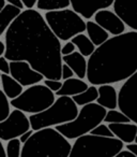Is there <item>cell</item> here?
I'll return each instance as SVG.
<instances>
[{
	"mask_svg": "<svg viewBox=\"0 0 137 157\" xmlns=\"http://www.w3.org/2000/svg\"><path fill=\"white\" fill-rule=\"evenodd\" d=\"M89 87L88 84L85 81H83L81 78H71L64 80L63 81V85L60 90H58L56 94V96H69L73 97L76 96V95L81 94V93L85 92L87 88Z\"/></svg>",
	"mask_w": 137,
	"mask_h": 157,
	"instance_id": "ac0fdd59",
	"label": "cell"
},
{
	"mask_svg": "<svg viewBox=\"0 0 137 157\" xmlns=\"http://www.w3.org/2000/svg\"><path fill=\"white\" fill-rule=\"evenodd\" d=\"M86 31H87L88 37L91 39V41L96 46H100L101 44L106 42L109 39V35H110L98 23L92 22V21H88L86 23Z\"/></svg>",
	"mask_w": 137,
	"mask_h": 157,
	"instance_id": "44dd1931",
	"label": "cell"
},
{
	"mask_svg": "<svg viewBox=\"0 0 137 157\" xmlns=\"http://www.w3.org/2000/svg\"><path fill=\"white\" fill-rule=\"evenodd\" d=\"M0 122L7 120L11 114V101H9L8 96L3 92H1V101H0Z\"/></svg>",
	"mask_w": 137,
	"mask_h": 157,
	"instance_id": "4316f807",
	"label": "cell"
},
{
	"mask_svg": "<svg viewBox=\"0 0 137 157\" xmlns=\"http://www.w3.org/2000/svg\"><path fill=\"white\" fill-rule=\"evenodd\" d=\"M137 71V31L114 36L96 46L88 59L87 80L91 85L125 81Z\"/></svg>",
	"mask_w": 137,
	"mask_h": 157,
	"instance_id": "7a4b0ae2",
	"label": "cell"
},
{
	"mask_svg": "<svg viewBox=\"0 0 137 157\" xmlns=\"http://www.w3.org/2000/svg\"><path fill=\"white\" fill-rule=\"evenodd\" d=\"M110 130L116 138L126 144L133 143L137 136V125L135 123H122V124H108Z\"/></svg>",
	"mask_w": 137,
	"mask_h": 157,
	"instance_id": "e0dca14e",
	"label": "cell"
},
{
	"mask_svg": "<svg viewBox=\"0 0 137 157\" xmlns=\"http://www.w3.org/2000/svg\"><path fill=\"white\" fill-rule=\"evenodd\" d=\"M71 41L76 45L78 52L81 53L85 57H90L96 48L91 39L84 33H79V35L75 36L74 38L71 39Z\"/></svg>",
	"mask_w": 137,
	"mask_h": 157,
	"instance_id": "7402d4cb",
	"label": "cell"
},
{
	"mask_svg": "<svg viewBox=\"0 0 137 157\" xmlns=\"http://www.w3.org/2000/svg\"><path fill=\"white\" fill-rule=\"evenodd\" d=\"M107 109L96 102H92L81 107L76 118L65 124H61L55 128L67 139L74 140L90 133L98 125L104 122Z\"/></svg>",
	"mask_w": 137,
	"mask_h": 157,
	"instance_id": "5b68a950",
	"label": "cell"
},
{
	"mask_svg": "<svg viewBox=\"0 0 137 157\" xmlns=\"http://www.w3.org/2000/svg\"><path fill=\"white\" fill-rule=\"evenodd\" d=\"M56 101L55 94L44 84H35L29 86L17 98L11 100L14 109H18L25 113L37 114L48 109Z\"/></svg>",
	"mask_w": 137,
	"mask_h": 157,
	"instance_id": "ba28073f",
	"label": "cell"
},
{
	"mask_svg": "<svg viewBox=\"0 0 137 157\" xmlns=\"http://www.w3.org/2000/svg\"><path fill=\"white\" fill-rule=\"evenodd\" d=\"M33 133H34V130H33V129L31 128L30 130H28L27 132H25L24 135L20 136V137L18 138V139H20V142H22V143L24 144V143H26V142L28 141V140L30 139L31 137H32Z\"/></svg>",
	"mask_w": 137,
	"mask_h": 157,
	"instance_id": "d6a6232c",
	"label": "cell"
},
{
	"mask_svg": "<svg viewBox=\"0 0 137 157\" xmlns=\"http://www.w3.org/2000/svg\"><path fill=\"white\" fill-rule=\"evenodd\" d=\"M5 52H7V44L5 42L0 41V56H5Z\"/></svg>",
	"mask_w": 137,
	"mask_h": 157,
	"instance_id": "74e56055",
	"label": "cell"
},
{
	"mask_svg": "<svg viewBox=\"0 0 137 157\" xmlns=\"http://www.w3.org/2000/svg\"><path fill=\"white\" fill-rule=\"evenodd\" d=\"M123 147L124 142L118 138L87 133L75 139L69 157H114Z\"/></svg>",
	"mask_w": 137,
	"mask_h": 157,
	"instance_id": "8992f818",
	"label": "cell"
},
{
	"mask_svg": "<svg viewBox=\"0 0 137 157\" xmlns=\"http://www.w3.org/2000/svg\"><path fill=\"white\" fill-rule=\"evenodd\" d=\"M22 142L18 139H12L8 141L7 144V154L8 157H22Z\"/></svg>",
	"mask_w": 137,
	"mask_h": 157,
	"instance_id": "484cf974",
	"label": "cell"
},
{
	"mask_svg": "<svg viewBox=\"0 0 137 157\" xmlns=\"http://www.w3.org/2000/svg\"><path fill=\"white\" fill-rule=\"evenodd\" d=\"M44 85L47 86L49 90H52L54 93H57L63 85V82H61L60 80H50V78H45L43 81Z\"/></svg>",
	"mask_w": 137,
	"mask_h": 157,
	"instance_id": "f1b7e54d",
	"label": "cell"
},
{
	"mask_svg": "<svg viewBox=\"0 0 137 157\" xmlns=\"http://www.w3.org/2000/svg\"><path fill=\"white\" fill-rule=\"evenodd\" d=\"M10 67H11V74L18 83L22 84L24 87L39 84L43 81L44 75L34 70L31 65L24 60H15L10 61Z\"/></svg>",
	"mask_w": 137,
	"mask_h": 157,
	"instance_id": "8fae6325",
	"label": "cell"
},
{
	"mask_svg": "<svg viewBox=\"0 0 137 157\" xmlns=\"http://www.w3.org/2000/svg\"><path fill=\"white\" fill-rule=\"evenodd\" d=\"M37 8L43 11L62 10L71 6V0H38Z\"/></svg>",
	"mask_w": 137,
	"mask_h": 157,
	"instance_id": "cb8c5ba5",
	"label": "cell"
},
{
	"mask_svg": "<svg viewBox=\"0 0 137 157\" xmlns=\"http://www.w3.org/2000/svg\"><path fill=\"white\" fill-rule=\"evenodd\" d=\"M104 122L107 124H122V123H131L132 121L119 110H107L106 116L104 118Z\"/></svg>",
	"mask_w": 137,
	"mask_h": 157,
	"instance_id": "d4e9b609",
	"label": "cell"
},
{
	"mask_svg": "<svg viewBox=\"0 0 137 157\" xmlns=\"http://www.w3.org/2000/svg\"><path fill=\"white\" fill-rule=\"evenodd\" d=\"M44 17L50 29L61 41H69L86 30V22L83 16L74 10L46 11Z\"/></svg>",
	"mask_w": 137,
	"mask_h": 157,
	"instance_id": "52a82bcc",
	"label": "cell"
},
{
	"mask_svg": "<svg viewBox=\"0 0 137 157\" xmlns=\"http://www.w3.org/2000/svg\"><path fill=\"white\" fill-rule=\"evenodd\" d=\"M5 1H7V0H0V11H1V10L7 6L5 5Z\"/></svg>",
	"mask_w": 137,
	"mask_h": 157,
	"instance_id": "ab89813d",
	"label": "cell"
},
{
	"mask_svg": "<svg viewBox=\"0 0 137 157\" xmlns=\"http://www.w3.org/2000/svg\"><path fill=\"white\" fill-rule=\"evenodd\" d=\"M93 17L94 22L102 26L110 35L118 36L125 33V23L115 12L110 11V10H100L96 12Z\"/></svg>",
	"mask_w": 137,
	"mask_h": 157,
	"instance_id": "7c38bea8",
	"label": "cell"
},
{
	"mask_svg": "<svg viewBox=\"0 0 137 157\" xmlns=\"http://www.w3.org/2000/svg\"><path fill=\"white\" fill-rule=\"evenodd\" d=\"M90 133L99 136V137H108V138L115 137V135H114L113 131L110 130L109 126H107V125H105V124L98 125V126H96Z\"/></svg>",
	"mask_w": 137,
	"mask_h": 157,
	"instance_id": "83f0119b",
	"label": "cell"
},
{
	"mask_svg": "<svg viewBox=\"0 0 137 157\" xmlns=\"http://www.w3.org/2000/svg\"><path fill=\"white\" fill-rule=\"evenodd\" d=\"M118 108L137 125V71L124 81L118 93Z\"/></svg>",
	"mask_w": 137,
	"mask_h": 157,
	"instance_id": "9c48e42d",
	"label": "cell"
},
{
	"mask_svg": "<svg viewBox=\"0 0 137 157\" xmlns=\"http://www.w3.org/2000/svg\"><path fill=\"white\" fill-rule=\"evenodd\" d=\"M31 129V124L26 113L18 109H14L7 120L0 122V139L10 141L17 139Z\"/></svg>",
	"mask_w": 137,
	"mask_h": 157,
	"instance_id": "30bf717a",
	"label": "cell"
},
{
	"mask_svg": "<svg viewBox=\"0 0 137 157\" xmlns=\"http://www.w3.org/2000/svg\"><path fill=\"white\" fill-rule=\"evenodd\" d=\"M0 78H1V88H2V92L11 100L14 98H17L24 92V86L20 83H18L11 74L1 73Z\"/></svg>",
	"mask_w": 137,
	"mask_h": 157,
	"instance_id": "ffe728a7",
	"label": "cell"
},
{
	"mask_svg": "<svg viewBox=\"0 0 137 157\" xmlns=\"http://www.w3.org/2000/svg\"><path fill=\"white\" fill-rule=\"evenodd\" d=\"M7 1H8V3H11V5L16 6V7L20 8V9H22V10L25 8V5H24V3H23L22 0H7Z\"/></svg>",
	"mask_w": 137,
	"mask_h": 157,
	"instance_id": "8d00e7d4",
	"label": "cell"
},
{
	"mask_svg": "<svg viewBox=\"0 0 137 157\" xmlns=\"http://www.w3.org/2000/svg\"><path fill=\"white\" fill-rule=\"evenodd\" d=\"M62 59L63 63L72 68V70L74 71L75 75L77 78H81V80L87 78L88 60H86V57L81 53L75 51L72 54L63 56Z\"/></svg>",
	"mask_w": 137,
	"mask_h": 157,
	"instance_id": "9a60e30c",
	"label": "cell"
},
{
	"mask_svg": "<svg viewBox=\"0 0 137 157\" xmlns=\"http://www.w3.org/2000/svg\"><path fill=\"white\" fill-rule=\"evenodd\" d=\"M22 1L25 5V8H27V9H32L38 2V0H22Z\"/></svg>",
	"mask_w": 137,
	"mask_h": 157,
	"instance_id": "e575fe53",
	"label": "cell"
},
{
	"mask_svg": "<svg viewBox=\"0 0 137 157\" xmlns=\"http://www.w3.org/2000/svg\"><path fill=\"white\" fill-rule=\"evenodd\" d=\"M126 150H128L130 152H132L135 156L137 157V144L136 143H130L126 144Z\"/></svg>",
	"mask_w": 137,
	"mask_h": 157,
	"instance_id": "d590c367",
	"label": "cell"
},
{
	"mask_svg": "<svg viewBox=\"0 0 137 157\" xmlns=\"http://www.w3.org/2000/svg\"><path fill=\"white\" fill-rule=\"evenodd\" d=\"M72 98L78 107H84V105L96 101V99L99 98V88H96V85H91L85 92L81 93L76 96H73Z\"/></svg>",
	"mask_w": 137,
	"mask_h": 157,
	"instance_id": "603a6c76",
	"label": "cell"
},
{
	"mask_svg": "<svg viewBox=\"0 0 137 157\" xmlns=\"http://www.w3.org/2000/svg\"><path fill=\"white\" fill-rule=\"evenodd\" d=\"M99 98L96 103L107 110H115L118 108V93L111 84H104L99 86Z\"/></svg>",
	"mask_w": 137,
	"mask_h": 157,
	"instance_id": "2e32d148",
	"label": "cell"
},
{
	"mask_svg": "<svg viewBox=\"0 0 137 157\" xmlns=\"http://www.w3.org/2000/svg\"><path fill=\"white\" fill-rule=\"evenodd\" d=\"M22 9L11 3H8L1 11H0V36L5 33L11 24L20 15Z\"/></svg>",
	"mask_w": 137,
	"mask_h": 157,
	"instance_id": "d6986e66",
	"label": "cell"
},
{
	"mask_svg": "<svg viewBox=\"0 0 137 157\" xmlns=\"http://www.w3.org/2000/svg\"><path fill=\"white\" fill-rule=\"evenodd\" d=\"M75 50H76V45L72 41H67L64 45H62L61 53H62L63 56H65V55H70L72 53H74Z\"/></svg>",
	"mask_w": 137,
	"mask_h": 157,
	"instance_id": "4dcf8cb0",
	"label": "cell"
},
{
	"mask_svg": "<svg viewBox=\"0 0 137 157\" xmlns=\"http://www.w3.org/2000/svg\"><path fill=\"white\" fill-rule=\"evenodd\" d=\"M72 144L56 128L48 127L34 131L23 144L22 157H69Z\"/></svg>",
	"mask_w": 137,
	"mask_h": 157,
	"instance_id": "3957f363",
	"label": "cell"
},
{
	"mask_svg": "<svg viewBox=\"0 0 137 157\" xmlns=\"http://www.w3.org/2000/svg\"><path fill=\"white\" fill-rule=\"evenodd\" d=\"M114 12L126 26L137 31V0H115Z\"/></svg>",
	"mask_w": 137,
	"mask_h": 157,
	"instance_id": "4fadbf2b",
	"label": "cell"
},
{
	"mask_svg": "<svg viewBox=\"0 0 137 157\" xmlns=\"http://www.w3.org/2000/svg\"><path fill=\"white\" fill-rule=\"evenodd\" d=\"M114 157H136V156H135L132 152H130L128 150H125V151L122 150L121 152H119L117 155H115Z\"/></svg>",
	"mask_w": 137,
	"mask_h": 157,
	"instance_id": "836d02e7",
	"label": "cell"
},
{
	"mask_svg": "<svg viewBox=\"0 0 137 157\" xmlns=\"http://www.w3.org/2000/svg\"><path fill=\"white\" fill-rule=\"evenodd\" d=\"M134 143H136L137 144V136L135 137V140H134Z\"/></svg>",
	"mask_w": 137,
	"mask_h": 157,
	"instance_id": "60d3db41",
	"label": "cell"
},
{
	"mask_svg": "<svg viewBox=\"0 0 137 157\" xmlns=\"http://www.w3.org/2000/svg\"><path fill=\"white\" fill-rule=\"evenodd\" d=\"M115 0H71V6L75 12L86 20H90L100 10H104L114 5Z\"/></svg>",
	"mask_w": 137,
	"mask_h": 157,
	"instance_id": "5bb4252c",
	"label": "cell"
},
{
	"mask_svg": "<svg viewBox=\"0 0 137 157\" xmlns=\"http://www.w3.org/2000/svg\"><path fill=\"white\" fill-rule=\"evenodd\" d=\"M79 110L72 97L60 96L48 109L29 116L31 128L34 131L48 127L58 126L75 120Z\"/></svg>",
	"mask_w": 137,
	"mask_h": 157,
	"instance_id": "277c9868",
	"label": "cell"
},
{
	"mask_svg": "<svg viewBox=\"0 0 137 157\" xmlns=\"http://www.w3.org/2000/svg\"><path fill=\"white\" fill-rule=\"evenodd\" d=\"M75 73L74 71L72 70V68L70 66H67V63H63L62 65V80H67V78H74Z\"/></svg>",
	"mask_w": 137,
	"mask_h": 157,
	"instance_id": "1f68e13d",
	"label": "cell"
},
{
	"mask_svg": "<svg viewBox=\"0 0 137 157\" xmlns=\"http://www.w3.org/2000/svg\"><path fill=\"white\" fill-rule=\"evenodd\" d=\"M0 71L1 73L10 74L11 67H10V60L5 56H0Z\"/></svg>",
	"mask_w": 137,
	"mask_h": 157,
	"instance_id": "f546056e",
	"label": "cell"
},
{
	"mask_svg": "<svg viewBox=\"0 0 137 157\" xmlns=\"http://www.w3.org/2000/svg\"><path fill=\"white\" fill-rule=\"evenodd\" d=\"M60 41L39 11L26 9L5 31V56L10 61H27L45 78L62 80Z\"/></svg>",
	"mask_w": 137,
	"mask_h": 157,
	"instance_id": "6da1fadb",
	"label": "cell"
},
{
	"mask_svg": "<svg viewBox=\"0 0 137 157\" xmlns=\"http://www.w3.org/2000/svg\"><path fill=\"white\" fill-rule=\"evenodd\" d=\"M0 157H8L7 150H5V147H3L2 142H0Z\"/></svg>",
	"mask_w": 137,
	"mask_h": 157,
	"instance_id": "f35d334b",
	"label": "cell"
}]
</instances>
